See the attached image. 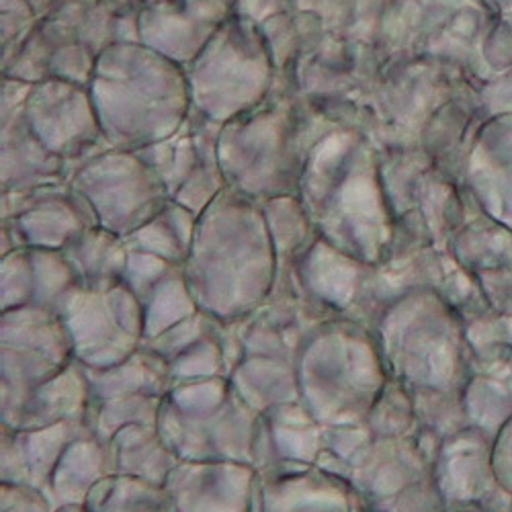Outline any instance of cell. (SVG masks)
I'll return each instance as SVG.
<instances>
[{"label":"cell","mask_w":512,"mask_h":512,"mask_svg":"<svg viewBox=\"0 0 512 512\" xmlns=\"http://www.w3.org/2000/svg\"><path fill=\"white\" fill-rule=\"evenodd\" d=\"M168 371H170V381H173V386L189 383V381H199V379H211V377H228L218 336L211 334L203 338L201 343L177 355L168 363Z\"/></svg>","instance_id":"obj_23"},{"label":"cell","mask_w":512,"mask_h":512,"mask_svg":"<svg viewBox=\"0 0 512 512\" xmlns=\"http://www.w3.org/2000/svg\"><path fill=\"white\" fill-rule=\"evenodd\" d=\"M113 474L109 445L93 435L68 445L54 472L50 500L54 508L66 504H87L91 490Z\"/></svg>","instance_id":"obj_16"},{"label":"cell","mask_w":512,"mask_h":512,"mask_svg":"<svg viewBox=\"0 0 512 512\" xmlns=\"http://www.w3.org/2000/svg\"><path fill=\"white\" fill-rule=\"evenodd\" d=\"M228 379L236 394L259 414L279 404L300 402L293 361L275 357H246Z\"/></svg>","instance_id":"obj_18"},{"label":"cell","mask_w":512,"mask_h":512,"mask_svg":"<svg viewBox=\"0 0 512 512\" xmlns=\"http://www.w3.org/2000/svg\"><path fill=\"white\" fill-rule=\"evenodd\" d=\"M254 412L228 377L179 383L164 396L156 429L179 461H240L252 465Z\"/></svg>","instance_id":"obj_4"},{"label":"cell","mask_w":512,"mask_h":512,"mask_svg":"<svg viewBox=\"0 0 512 512\" xmlns=\"http://www.w3.org/2000/svg\"><path fill=\"white\" fill-rule=\"evenodd\" d=\"M218 318H213L211 314L199 310L197 314H193L191 318L175 324L173 328H168L166 332L158 334L156 338L148 340L144 343L150 351H154L158 357H162L164 361H173L177 355H181L183 351L191 349L193 345L201 343L203 338L216 334L220 328Z\"/></svg>","instance_id":"obj_24"},{"label":"cell","mask_w":512,"mask_h":512,"mask_svg":"<svg viewBox=\"0 0 512 512\" xmlns=\"http://www.w3.org/2000/svg\"><path fill=\"white\" fill-rule=\"evenodd\" d=\"M324 449V424L300 402L273 406L256 418L252 467L267 469L283 461L316 463Z\"/></svg>","instance_id":"obj_12"},{"label":"cell","mask_w":512,"mask_h":512,"mask_svg":"<svg viewBox=\"0 0 512 512\" xmlns=\"http://www.w3.org/2000/svg\"><path fill=\"white\" fill-rule=\"evenodd\" d=\"M87 506L93 512H173L164 486L127 476L101 480L91 490Z\"/></svg>","instance_id":"obj_19"},{"label":"cell","mask_w":512,"mask_h":512,"mask_svg":"<svg viewBox=\"0 0 512 512\" xmlns=\"http://www.w3.org/2000/svg\"><path fill=\"white\" fill-rule=\"evenodd\" d=\"M318 467L345 480L367 502L386 500L404 488L433 476V463L418 443V433L408 437H369L347 459L322 449Z\"/></svg>","instance_id":"obj_7"},{"label":"cell","mask_w":512,"mask_h":512,"mask_svg":"<svg viewBox=\"0 0 512 512\" xmlns=\"http://www.w3.org/2000/svg\"><path fill=\"white\" fill-rule=\"evenodd\" d=\"M160 396H148V394H136V396H119L111 400H91L87 416L89 431L99 441L107 443L130 424H150L156 426L158 412L162 406Z\"/></svg>","instance_id":"obj_21"},{"label":"cell","mask_w":512,"mask_h":512,"mask_svg":"<svg viewBox=\"0 0 512 512\" xmlns=\"http://www.w3.org/2000/svg\"><path fill=\"white\" fill-rule=\"evenodd\" d=\"M295 375L300 404L324 426L363 424L390 379L375 332L347 316L304 340Z\"/></svg>","instance_id":"obj_2"},{"label":"cell","mask_w":512,"mask_h":512,"mask_svg":"<svg viewBox=\"0 0 512 512\" xmlns=\"http://www.w3.org/2000/svg\"><path fill=\"white\" fill-rule=\"evenodd\" d=\"M199 310L232 322L259 310L277 279V254L265 211L240 199L209 203L183 265Z\"/></svg>","instance_id":"obj_1"},{"label":"cell","mask_w":512,"mask_h":512,"mask_svg":"<svg viewBox=\"0 0 512 512\" xmlns=\"http://www.w3.org/2000/svg\"><path fill=\"white\" fill-rule=\"evenodd\" d=\"M256 469L240 461H181L164 490L173 512H252Z\"/></svg>","instance_id":"obj_9"},{"label":"cell","mask_w":512,"mask_h":512,"mask_svg":"<svg viewBox=\"0 0 512 512\" xmlns=\"http://www.w3.org/2000/svg\"><path fill=\"white\" fill-rule=\"evenodd\" d=\"M369 512H447V508L433 476H429L386 500L369 502Z\"/></svg>","instance_id":"obj_26"},{"label":"cell","mask_w":512,"mask_h":512,"mask_svg":"<svg viewBox=\"0 0 512 512\" xmlns=\"http://www.w3.org/2000/svg\"><path fill=\"white\" fill-rule=\"evenodd\" d=\"M144 310V343L175 324L199 312L197 302L189 291L183 267L166 275L142 300Z\"/></svg>","instance_id":"obj_20"},{"label":"cell","mask_w":512,"mask_h":512,"mask_svg":"<svg viewBox=\"0 0 512 512\" xmlns=\"http://www.w3.org/2000/svg\"><path fill=\"white\" fill-rule=\"evenodd\" d=\"M365 426L373 437L392 439V437H408L418 433L414 400L406 383L398 379H388L381 394L377 396Z\"/></svg>","instance_id":"obj_22"},{"label":"cell","mask_w":512,"mask_h":512,"mask_svg":"<svg viewBox=\"0 0 512 512\" xmlns=\"http://www.w3.org/2000/svg\"><path fill=\"white\" fill-rule=\"evenodd\" d=\"M113 474L164 486L170 472L181 463L156 426L130 424L109 441Z\"/></svg>","instance_id":"obj_15"},{"label":"cell","mask_w":512,"mask_h":512,"mask_svg":"<svg viewBox=\"0 0 512 512\" xmlns=\"http://www.w3.org/2000/svg\"><path fill=\"white\" fill-rule=\"evenodd\" d=\"M72 340L74 359L87 369H109L144 345L140 297L123 281L107 289L74 285L54 310Z\"/></svg>","instance_id":"obj_6"},{"label":"cell","mask_w":512,"mask_h":512,"mask_svg":"<svg viewBox=\"0 0 512 512\" xmlns=\"http://www.w3.org/2000/svg\"><path fill=\"white\" fill-rule=\"evenodd\" d=\"M33 263L31 250L17 248L3 256V300H0V310H17L33 304Z\"/></svg>","instance_id":"obj_25"},{"label":"cell","mask_w":512,"mask_h":512,"mask_svg":"<svg viewBox=\"0 0 512 512\" xmlns=\"http://www.w3.org/2000/svg\"><path fill=\"white\" fill-rule=\"evenodd\" d=\"M369 267L316 236L295 263V281L306 300L332 316H347Z\"/></svg>","instance_id":"obj_11"},{"label":"cell","mask_w":512,"mask_h":512,"mask_svg":"<svg viewBox=\"0 0 512 512\" xmlns=\"http://www.w3.org/2000/svg\"><path fill=\"white\" fill-rule=\"evenodd\" d=\"M91 435L84 420H68L46 429H13L0 424V484L29 486L50 498L60 457L80 437Z\"/></svg>","instance_id":"obj_10"},{"label":"cell","mask_w":512,"mask_h":512,"mask_svg":"<svg viewBox=\"0 0 512 512\" xmlns=\"http://www.w3.org/2000/svg\"><path fill=\"white\" fill-rule=\"evenodd\" d=\"M87 373L91 381V400H111L136 394L164 398L173 388L168 361L158 357L146 345L115 367L87 369Z\"/></svg>","instance_id":"obj_17"},{"label":"cell","mask_w":512,"mask_h":512,"mask_svg":"<svg viewBox=\"0 0 512 512\" xmlns=\"http://www.w3.org/2000/svg\"><path fill=\"white\" fill-rule=\"evenodd\" d=\"M91 402L87 367L76 359L39 386L21 408L13 429H46L68 420H84Z\"/></svg>","instance_id":"obj_13"},{"label":"cell","mask_w":512,"mask_h":512,"mask_svg":"<svg viewBox=\"0 0 512 512\" xmlns=\"http://www.w3.org/2000/svg\"><path fill=\"white\" fill-rule=\"evenodd\" d=\"M252 512H355V492L316 463L283 461L256 472Z\"/></svg>","instance_id":"obj_8"},{"label":"cell","mask_w":512,"mask_h":512,"mask_svg":"<svg viewBox=\"0 0 512 512\" xmlns=\"http://www.w3.org/2000/svg\"><path fill=\"white\" fill-rule=\"evenodd\" d=\"M62 254L76 277V285L107 289L123 281L130 248L125 238L101 226H89L62 248Z\"/></svg>","instance_id":"obj_14"},{"label":"cell","mask_w":512,"mask_h":512,"mask_svg":"<svg viewBox=\"0 0 512 512\" xmlns=\"http://www.w3.org/2000/svg\"><path fill=\"white\" fill-rule=\"evenodd\" d=\"M0 512H54V504L41 490L0 484Z\"/></svg>","instance_id":"obj_28"},{"label":"cell","mask_w":512,"mask_h":512,"mask_svg":"<svg viewBox=\"0 0 512 512\" xmlns=\"http://www.w3.org/2000/svg\"><path fill=\"white\" fill-rule=\"evenodd\" d=\"M457 512H476V510H472V508H467V510H457Z\"/></svg>","instance_id":"obj_30"},{"label":"cell","mask_w":512,"mask_h":512,"mask_svg":"<svg viewBox=\"0 0 512 512\" xmlns=\"http://www.w3.org/2000/svg\"><path fill=\"white\" fill-rule=\"evenodd\" d=\"M54 512H93V510L87 504H66V506L54 508Z\"/></svg>","instance_id":"obj_29"},{"label":"cell","mask_w":512,"mask_h":512,"mask_svg":"<svg viewBox=\"0 0 512 512\" xmlns=\"http://www.w3.org/2000/svg\"><path fill=\"white\" fill-rule=\"evenodd\" d=\"M177 267L179 265L160 259L156 254L130 250V259H127V267L123 273V283L130 287L142 302L144 297Z\"/></svg>","instance_id":"obj_27"},{"label":"cell","mask_w":512,"mask_h":512,"mask_svg":"<svg viewBox=\"0 0 512 512\" xmlns=\"http://www.w3.org/2000/svg\"><path fill=\"white\" fill-rule=\"evenodd\" d=\"M388 375L408 388L463 392L469 379V343L457 318L429 291L394 304L373 328Z\"/></svg>","instance_id":"obj_3"},{"label":"cell","mask_w":512,"mask_h":512,"mask_svg":"<svg viewBox=\"0 0 512 512\" xmlns=\"http://www.w3.org/2000/svg\"><path fill=\"white\" fill-rule=\"evenodd\" d=\"M72 361V340L56 312H0V424L13 426L29 396Z\"/></svg>","instance_id":"obj_5"}]
</instances>
